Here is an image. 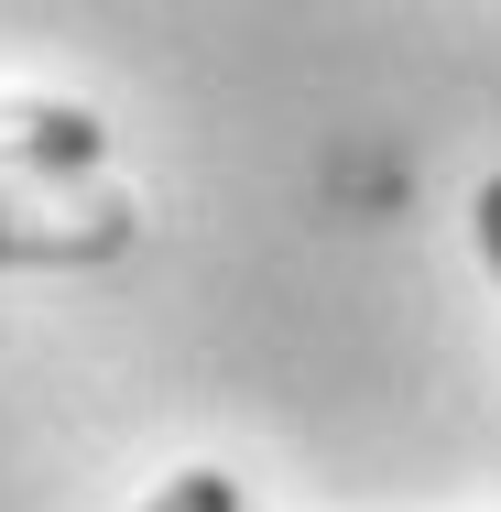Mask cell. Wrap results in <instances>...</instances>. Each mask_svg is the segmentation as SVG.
<instances>
[{"mask_svg":"<svg viewBox=\"0 0 501 512\" xmlns=\"http://www.w3.org/2000/svg\"><path fill=\"white\" fill-rule=\"evenodd\" d=\"M469 218H480V262H491V273H501V175H491V186H480V207H469Z\"/></svg>","mask_w":501,"mask_h":512,"instance_id":"4","label":"cell"},{"mask_svg":"<svg viewBox=\"0 0 501 512\" xmlns=\"http://www.w3.org/2000/svg\"><path fill=\"white\" fill-rule=\"evenodd\" d=\"M142 207L109 175H0V273H88L120 262Z\"/></svg>","mask_w":501,"mask_h":512,"instance_id":"1","label":"cell"},{"mask_svg":"<svg viewBox=\"0 0 501 512\" xmlns=\"http://www.w3.org/2000/svg\"><path fill=\"white\" fill-rule=\"evenodd\" d=\"M109 120L77 99H11L0 88V175H99Z\"/></svg>","mask_w":501,"mask_h":512,"instance_id":"2","label":"cell"},{"mask_svg":"<svg viewBox=\"0 0 501 512\" xmlns=\"http://www.w3.org/2000/svg\"><path fill=\"white\" fill-rule=\"evenodd\" d=\"M142 512H240V480H229V469H186V480H164Z\"/></svg>","mask_w":501,"mask_h":512,"instance_id":"3","label":"cell"}]
</instances>
